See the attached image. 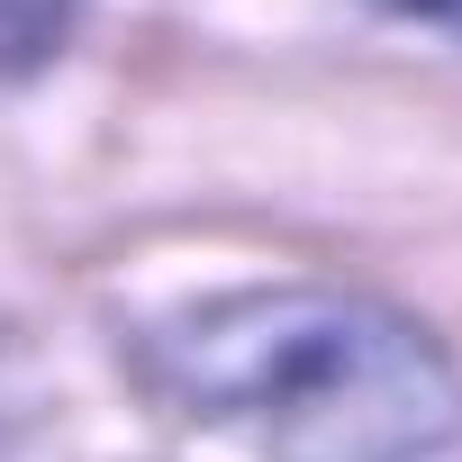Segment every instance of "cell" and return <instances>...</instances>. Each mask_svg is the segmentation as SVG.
<instances>
[{"label":"cell","instance_id":"cell-2","mask_svg":"<svg viewBox=\"0 0 462 462\" xmlns=\"http://www.w3.org/2000/svg\"><path fill=\"white\" fill-rule=\"evenodd\" d=\"M73 28V0H0V73H37Z\"/></svg>","mask_w":462,"mask_h":462},{"label":"cell","instance_id":"cell-1","mask_svg":"<svg viewBox=\"0 0 462 462\" xmlns=\"http://www.w3.org/2000/svg\"><path fill=\"white\" fill-rule=\"evenodd\" d=\"M154 381L273 462H444L462 381L435 336L354 291H236L154 336Z\"/></svg>","mask_w":462,"mask_h":462},{"label":"cell","instance_id":"cell-3","mask_svg":"<svg viewBox=\"0 0 462 462\" xmlns=\"http://www.w3.org/2000/svg\"><path fill=\"white\" fill-rule=\"evenodd\" d=\"M399 10H426V19H453L462 28V0H399Z\"/></svg>","mask_w":462,"mask_h":462}]
</instances>
